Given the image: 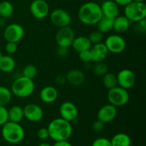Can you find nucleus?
Returning <instances> with one entry per match:
<instances>
[{
    "label": "nucleus",
    "instance_id": "16",
    "mask_svg": "<svg viewBox=\"0 0 146 146\" xmlns=\"http://www.w3.org/2000/svg\"><path fill=\"white\" fill-rule=\"evenodd\" d=\"M90 51L91 54V61L94 63L104 61L108 54L105 44L102 42L91 46Z\"/></svg>",
    "mask_w": 146,
    "mask_h": 146
},
{
    "label": "nucleus",
    "instance_id": "40",
    "mask_svg": "<svg viewBox=\"0 0 146 146\" xmlns=\"http://www.w3.org/2000/svg\"><path fill=\"white\" fill-rule=\"evenodd\" d=\"M68 48H64V47H59L58 46L57 49V54L60 56H66L68 54Z\"/></svg>",
    "mask_w": 146,
    "mask_h": 146
},
{
    "label": "nucleus",
    "instance_id": "22",
    "mask_svg": "<svg viewBox=\"0 0 146 146\" xmlns=\"http://www.w3.org/2000/svg\"><path fill=\"white\" fill-rule=\"evenodd\" d=\"M8 117L9 121L19 123L24 118L23 108L19 106H13L8 110Z\"/></svg>",
    "mask_w": 146,
    "mask_h": 146
},
{
    "label": "nucleus",
    "instance_id": "11",
    "mask_svg": "<svg viewBox=\"0 0 146 146\" xmlns=\"http://www.w3.org/2000/svg\"><path fill=\"white\" fill-rule=\"evenodd\" d=\"M51 23L58 28L69 26L71 21L70 14L63 9H56L50 14Z\"/></svg>",
    "mask_w": 146,
    "mask_h": 146
},
{
    "label": "nucleus",
    "instance_id": "19",
    "mask_svg": "<svg viewBox=\"0 0 146 146\" xmlns=\"http://www.w3.org/2000/svg\"><path fill=\"white\" fill-rule=\"evenodd\" d=\"M66 77L67 82L74 86L82 85L86 78L84 72L81 70L76 69V68L70 70L66 75Z\"/></svg>",
    "mask_w": 146,
    "mask_h": 146
},
{
    "label": "nucleus",
    "instance_id": "1",
    "mask_svg": "<svg viewBox=\"0 0 146 146\" xmlns=\"http://www.w3.org/2000/svg\"><path fill=\"white\" fill-rule=\"evenodd\" d=\"M47 128L49 133V138L54 141H68L72 135L73 128L71 123L62 118L52 120Z\"/></svg>",
    "mask_w": 146,
    "mask_h": 146
},
{
    "label": "nucleus",
    "instance_id": "32",
    "mask_svg": "<svg viewBox=\"0 0 146 146\" xmlns=\"http://www.w3.org/2000/svg\"><path fill=\"white\" fill-rule=\"evenodd\" d=\"M7 121H9L8 110L4 106H0V125L2 126Z\"/></svg>",
    "mask_w": 146,
    "mask_h": 146
},
{
    "label": "nucleus",
    "instance_id": "24",
    "mask_svg": "<svg viewBox=\"0 0 146 146\" xmlns=\"http://www.w3.org/2000/svg\"><path fill=\"white\" fill-rule=\"evenodd\" d=\"M111 143L112 146H131V140L128 134L119 133L113 137Z\"/></svg>",
    "mask_w": 146,
    "mask_h": 146
},
{
    "label": "nucleus",
    "instance_id": "18",
    "mask_svg": "<svg viewBox=\"0 0 146 146\" xmlns=\"http://www.w3.org/2000/svg\"><path fill=\"white\" fill-rule=\"evenodd\" d=\"M58 96L56 88L52 86H46L41 88L39 93V98L44 104H52L57 99Z\"/></svg>",
    "mask_w": 146,
    "mask_h": 146
},
{
    "label": "nucleus",
    "instance_id": "45",
    "mask_svg": "<svg viewBox=\"0 0 146 146\" xmlns=\"http://www.w3.org/2000/svg\"><path fill=\"white\" fill-rule=\"evenodd\" d=\"M3 56L2 52H1V50H0V58H1V56Z\"/></svg>",
    "mask_w": 146,
    "mask_h": 146
},
{
    "label": "nucleus",
    "instance_id": "28",
    "mask_svg": "<svg viewBox=\"0 0 146 146\" xmlns=\"http://www.w3.org/2000/svg\"><path fill=\"white\" fill-rule=\"evenodd\" d=\"M11 90L5 86H0V106H5L11 101Z\"/></svg>",
    "mask_w": 146,
    "mask_h": 146
},
{
    "label": "nucleus",
    "instance_id": "10",
    "mask_svg": "<svg viewBox=\"0 0 146 146\" xmlns=\"http://www.w3.org/2000/svg\"><path fill=\"white\" fill-rule=\"evenodd\" d=\"M118 86L128 90L132 88L135 84V75L134 72L128 68L121 70L116 75Z\"/></svg>",
    "mask_w": 146,
    "mask_h": 146
},
{
    "label": "nucleus",
    "instance_id": "26",
    "mask_svg": "<svg viewBox=\"0 0 146 146\" xmlns=\"http://www.w3.org/2000/svg\"><path fill=\"white\" fill-rule=\"evenodd\" d=\"M103 84L108 90L118 86L116 75L111 72H107L103 76Z\"/></svg>",
    "mask_w": 146,
    "mask_h": 146
},
{
    "label": "nucleus",
    "instance_id": "35",
    "mask_svg": "<svg viewBox=\"0 0 146 146\" xmlns=\"http://www.w3.org/2000/svg\"><path fill=\"white\" fill-rule=\"evenodd\" d=\"M37 137L40 140H46L49 138V133H48V128H41L37 132Z\"/></svg>",
    "mask_w": 146,
    "mask_h": 146
},
{
    "label": "nucleus",
    "instance_id": "34",
    "mask_svg": "<svg viewBox=\"0 0 146 146\" xmlns=\"http://www.w3.org/2000/svg\"><path fill=\"white\" fill-rule=\"evenodd\" d=\"M92 146H112L111 141L106 138H98L93 142Z\"/></svg>",
    "mask_w": 146,
    "mask_h": 146
},
{
    "label": "nucleus",
    "instance_id": "29",
    "mask_svg": "<svg viewBox=\"0 0 146 146\" xmlns=\"http://www.w3.org/2000/svg\"><path fill=\"white\" fill-rule=\"evenodd\" d=\"M108 66L104 61L95 63L93 66V72L97 76H103L108 72Z\"/></svg>",
    "mask_w": 146,
    "mask_h": 146
},
{
    "label": "nucleus",
    "instance_id": "37",
    "mask_svg": "<svg viewBox=\"0 0 146 146\" xmlns=\"http://www.w3.org/2000/svg\"><path fill=\"white\" fill-rule=\"evenodd\" d=\"M104 124L103 122H101V121L97 119L96 121H94V123H93V130L96 132H101V131H103L104 128Z\"/></svg>",
    "mask_w": 146,
    "mask_h": 146
},
{
    "label": "nucleus",
    "instance_id": "6",
    "mask_svg": "<svg viewBox=\"0 0 146 146\" xmlns=\"http://www.w3.org/2000/svg\"><path fill=\"white\" fill-rule=\"evenodd\" d=\"M108 100L109 104L117 107L123 106L129 101L130 96L128 90L121 87L117 86L108 90Z\"/></svg>",
    "mask_w": 146,
    "mask_h": 146
},
{
    "label": "nucleus",
    "instance_id": "9",
    "mask_svg": "<svg viewBox=\"0 0 146 146\" xmlns=\"http://www.w3.org/2000/svg\"><path fill=\"white\" fill-rule=\"evenodd\" d=\"M24 34V30L22 26L13 23L5 28L4 31V38L7 42H13L17 44L22 39Z\"/></svg>",
    "mask_w": 146,
    "mask_h": 146
},
{
    "label": "nucleus",
    "instance_id": "15",
    "mask_svg": "<svg viewBox=\"0 0 146 146\" xmlns=\"http://www.w3.org/2000/svg\"><path fill=\"white\" fill-rule=\"evenodd\" d=\"M117 115V108L111 104L104 105L97 113V119L104 123L111 122Z\"/></svg>",
    "mask_w": 146,
    "mask_h": 146
},
{
    "label": "nucleus",
    "instance_id": "38",
    "mask_svg": "<svg viewBox=\"0 0 146 146\" xmlns=\"http://www.w3.org/2000/svg\"><path fill=\"white\" fill-rule=\"evenodd\" d=\"M54 81L57 85H64L67 82L66 77L65 75L59 74V75L56 76V77L54 79Z\"/></svg>",
    "mask_w": 146,
    "mask_h": 146
},
{
    "label": "nucleus",
    "instance_id": "3",
    "mask_svg": "<svg viewBox=\"0 0 146 146\" xmlns=\"http://www.w3.org/2000/svg\"><path fill=\"white\" fill-rule=\"evenodd\" d=\"M1 135L9 143L17 144L23 141L25 132L19 123L7 121L2 125Z\"/></svg>",
    "mask_w": 146,
    "mask_h": 146
},
{
    "label": "nucleus",
    "instance_id": "4",
    "mask_svg": "<svg viewBox=\"0 0 146 146\" xmlns=\"http://www.w3.org/2000/svg\"><path fill=\"white\" fill-rule=\"evenodd\" d=\"M35 84L33 79L21 76L17 78L11 84V92L18 98H27L34 93Z\"/></svg>",
    "mask_w": 146,
    "mask_h": 146
},
{
    "label": "nucleus",
    "instance_id": "21",
    "mask_svg": "<svg viewBox=\"0 0 146 146\" xmlns=\"http://www.w3.org/2000/svg\"><path fill=\"white\" fill-rule=\"evenodd\" d=\"M131 25V21L125 17V16H119L115 17L113 20V28L114 31L117 33H125L129 29Z\"/></svg>",
    "mask_w": 146,
    "mask_h": 146
},
{
    "label": "nucleus",
    "instance_id": "44",
    "mask_svg": "<svg viewBox=\"0 0 146 146\" xmlns=\"http://www.w3.org/2000/svg\"><path fill=\"white\" fill-rule=\"evenodd\" d=\"M145 0H133V1H135V2H144Z\"/></svg>",
    "mask_w": 146,
    "mask_h": 146
},
{
    "label": "nucleus",
    "instance_id": "31",
    "mask_svg": "<svg viewBox=\"0 0 146 146\" xmlns=\"http://www.w3.org/2000/svg\"><path fill=\"white\" fill-rule=\"evenodd\" d=\"M88 39L91 41V44L94 45V44H98V43L102 42L103 38H104V34L100 32L99 31H92L89 36H88Z\"/></svg>",
    "mask_w": 146,
    "mask_h": 146
},
{
    "label": "nucleus",
    "instance_id": "30",
    "mask_svg": "<svg viewBox=\"0 0 146 146\" xmlns=\"http://www.w3.org/2000/svg\"><path fill=\"white\" fill-rule=\"evenodd\" d=\"M37 74H38V71H37L36 67L33 64H28L23 68L22 76L30 78V79H33L34 78H35Z\"/></svg>",
    "mask_w": 146,
    "mask_h": 146
},
{
    "label": "nucleus",
    "instance_id": "42",
    "mask_svg": "<svg viewBox=\"0 0 146 146\" xmlns=\"http://www.w3.org/2000/svg\"><path fill=\"white\" fill-rule=\"evenodd\" d=\"M118 6H126L127 4H128L129 3L132 2L133 0H113Z\"/></svg>",
    "mask_w": 146,
    "mask_h": 146
},
{
    "label": "nucleus",
    "instance_id": "20",
    "mask_svg": "<svg viewBox=\"0 0 146 146\" xmlns=\"http://www.w3.org/2000/svg\"><path fill=\"white\" fill-rule=\"evenodd\" d=\"M91 46L92 44H91V41H89L88 37L85 36H75L72 44H71V46L73 47L74 51L78 53L90 49Z\"/></svg>",
    "mask_w": 146,
    "mask_h": 146
},
{
    "label": "nucleus",
    "instance_id": "23",
    "mask_svg": "<svg viewBox=\"0 0 146 146\" xmlns=\"http://www.w3.org/2000/svg\"><path fill=\"white\" fill-rule=\"evenodd\" d=\"M15 67V60L10 56H2L0 58V71L2 72H11L14 71Z\"/></svg>",
    "mask_w": 146,
    "mask_h": 146
},
{
    "label": "nucleus",
    "instance_id": "12",
    "mask_svg": "<svg viewBox=\"0 0 146 146\" xmlns=\"http://www.w3.org/2000/svg\"><path fill=\"white\" fill-rule=\"evenodd\" d=\"M29 9L34 18L42 19L48 16L49 12V6L44 0H33Z\"/></svg>",
    "mask_w": 146,
    "mask_h": 146
},
{
    "label": "nucleus",
    "instance_id": "36",
    "mask_svg": "<svg viewBox=\"0 0 146 146\" xmlns=\"http://www.w3.org/2000/svg\"><path fill=\"white\" fill-rule=\"evenodd\" d=\"M5 50L7 54H14L17 50V44L13 42H7L5 46Z\"/></svg>",
    "mask_w": 146,
    "mask_h": 146
},
{
    "label": "nucleus",
    "instance_id": "41",
    "mask_svg": "<svg viewBox=\"0 0 146 146\" xmlns=\"http://www.w3.org/2000/svg\"><path fill=\"white\" fill-rule=\"evenodd\" d=\"M53 146H72L68 141H55Z\"/></svg>",
    "mask_w": 146,
    "mask_h": 146
},
{
    "label": "nucleus",
    "instance_id": "27",
    "mask_svg": "<svg viewBox=\"0 0 146 146\" xmlns=\"http://www.w3.org/2000/svg\"><path fill=\"white\" fill-rule=\"evenodd\" d=\"M14 13V7L12 4L8 1L0 2V16L3 18H9Z\"/></svg>",
    "mask_w": 146,
    "mask_h": 146
},
{
    "label": "nucleus",
    "instance_id": "5",
    "mask_svg": "<svg viewBox=\"0 0 146 146\" xmlns=\"http://www.w3.org/2000/svg\"><path fill=\"white\" fill-rule=\"evenodd\" d=\"M124 16L131 22H138L146 17L145 2H132L125 6Z\"/></svg>",
    "mask_w": 146,
    "mask_h": 146
},
{
    "label": "nucleus",
    "instance_id": "17",
    "mask_svg": "<svg viewBox=\"0 0 146 146\" xmlns=\"http://www.w3.org/2000/svg\"><path fill=\"white\" fill-rule=\"evenodd\" d=\"M103 16L108 18L115 19L119 15V6L113 0H106L101 5Z\"/></svg>",
    "mask_w": 146,
    "mask_h": 146
},
{
    "label": "nucleus",
    "instance_id": "2",
    "mask_svg": "<svg viewBox=\"0 0 146 146\" xmlns=\"http://www.w3.org/2000/svg\"><path fill=\"white\" fill-rule=\"evenodd\" d=\"M78 17L81 23L86 25H94L103 17L101 6L94 1L83 4L78 11Z\"/></svg>",
    "mask_w": 146,
    "mask_h": 146
},
{
    "label": "nucleus",
    "instance_id": "43",
    "mask_svg": "<svg viewBox=\"0 0 146 146\" xmlns=\"http://www.w3.org/2000/svg\"><path fill=\"white\" fill-rule=\"evenodd\" d=\"M38 146H51L50 144L47 143H41Z\"/></svg>",
    "mask_w": 146,
    "mask_h": 146
},
{
    "label": "nucleus",
    "instance_id": "14",
    "mask_svg": "<svg viewBox=\"0 0 146 146\" xmlns=\"http://www.w3.org/2000/svg\"><path fill=\"white\" fill-rule=\"evenodd\" d=\"M59 113L61 118L68 122H71L76 119L78 111V108L74 103L71 101H65L60 106Z\"/></svg>",
    "mask_w": 146,
    "mask_h": 146
},
{
    "label": "nucleus",
    "instance_id": "13",
    "mask_svg": "<svg viewBox=\"0 0 146 146\" xmlns=\"http://www.w3.org/2000/svg\"><path fill=\"white\" fill-rule=\"evenodd\" d=\"M24 116L30 122L36 123L41 121L44 116V111L38 105L28 104L23 108Z\"/></svg>",
    "mask_w": 146,
    "mask_h": 146
},
{
    "label": "nucleus",
    "instance_id": "33",
    "mask_svg": "<svg viewBox=\"0 0 146 146\" xmlns=\"http://www.w3.org/2000/svg\"><path fill=\"white\" fill-rule=\"evenodd\" d=\"M78 58L84 63H88L91 61V54L90 49L78 53Z\"/></svg>",
    "mask_w": 146,
    "mask_h": 146
},
{
    "label": "nucleus",
    "instance_id": "7",
    "mask_svg": "<svg viewBox=\"0 0 146 146\" xmlns=\"http://www.w3.org/2000/svg\"><path fill=\"white\" fill-rule=\"evenodd\" d=\"M74 38H75V33L69 26L58 28V30L55 35L56 42L58 46L64 47V48H68L71 46Z\"/></svg>",
    "mask_w": 146,
    "mask_h": 146
},
{
    "label": "nucleus",
    "instance_id": "8",
    "mask_svg": "<svg viewBox=\"0 0 146 146\" xmlns=\"http://www.w3.org/2000/svg\"><path fill=\"white\" fill-rule=\"evenodd\" d=\"M104 44L108 52L115 54L123 52L126 47V42L125 39L118 34H111L108 36Z\"/></svg>",
    "mask_w": 146,
    "mask_h": 146
},
{
    "label": "nucleus",
    "instance_id": "25",
    "mask_svg": "<svg viewBox=\"0 0 146 146\" xmlns=\"http://www.w3.org/2000/svg\"><path fill=\"white\" fill-rule=\"evenodd\" d=\"M113 20L114 19L108 18V17L103 16L96 24L98 31H99L102 34L109 32L113 28Z\"/></svg>",
    "mask_w": 146,
    "mask_h": 146
},
{
    "label": "nucleus",
    "instance_id": "39",
    "mask_svg": "<svg viewBox=\"0 0 146 146\" xmlns=\"http://www.w3.org/2000/svg\"><path fill=\"white\" fill-rule=\"evenodd\" d=\"M138 27H139V29L141 30V32H143V34H145V31H146V21H145V19H144L141 20L140 21H138Z\"/></svg>",
    "mask_w": 146,
    "mask_h": 146
}]
</instances>
